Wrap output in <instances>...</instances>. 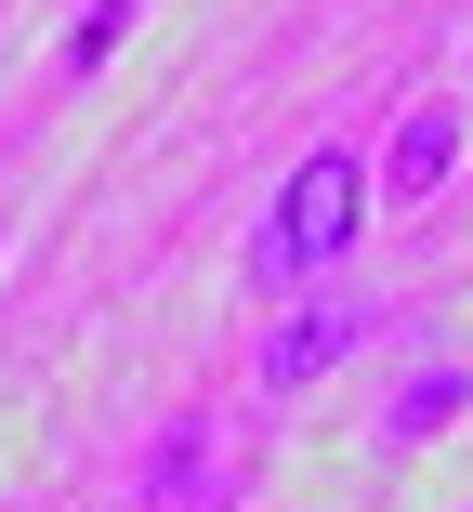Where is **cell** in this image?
<instances>
[{"mask_svg": "<svg viewBox=\"0 0 473 512\" xmlns=\"http://www.w3.org/2000/svg\"><path fill=\"white\" fill-rule=\"evenodd\" d=\"M447 171H460V106H408L395 145H382V184H395V197H434Z\"/></svg>", "mask_w": 473, "mask_h": 512, "instance_id": "3", "label": "cell"}, {"mask_svg": "<svg viewBox=\"0 0 473 512\" xmlns=\"http://www.w3.org/2000/svg\"><path fill=\"white\" fill-rule=\"evenodd\" d=\"M355 329H368L355 302H316V316H290V329L263 342V381H276V394H303L316 368H342V355H355Z\"/></svg>", "mask_w": 473, "mask_h": 512, "instance_id": "2", "label": "cell"}, {"mask_svg": "<svg viewBox=\"0 0 473 512\" xmlns=\"http://www.w3.org/2000/svg\"><path fill=\"white\" fill-rule=\"evenodd\" d=\"M119 27H132V0H106V14H79V27H66V79H92V66H106V53H119Z\"/></svg>", "mask_w": 473, "mask_h": 512, "instance_id": "5", "label": "cell"}, {"mask_svg": "<svg viewBox=\"0 0 473 512\" xmlns=\"http://www.w3.org/2000/svg\"><path fill=\"white\" fill-rule=\"evenodd\" d=\"M355 224H368V171L342 158V145H316L290 184H276V211H263V237H250V263L276 276V289H316L342 250H355Z\"/></svg>", "mask_w": 473, "mask_h": 512, "instance_id": "1", "label": "cell"}, {"mask_svg": "<svg viewBox=\"0 0 473 512\" xmlns=\"http://www.w3.org/2000/svg\"><path fill=\"white\" fill-rule=\"evenodd\" d=\"M460 394H473L460 368H434V381H408V394L382 407V447H421V434H447V421H460Z\"/></svg>", "mask_w": 473, "mask_h": 512, "instance_id": "4", "label": "cell"}]
</instances>
